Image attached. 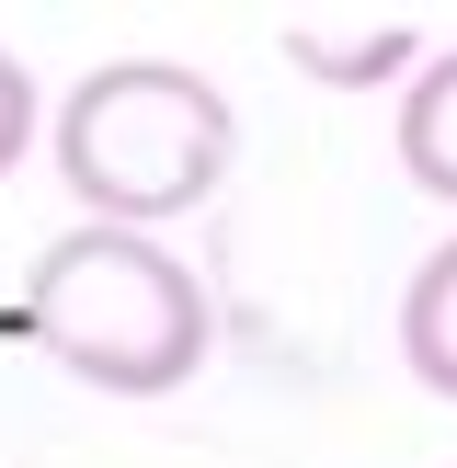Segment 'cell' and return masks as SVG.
<instances>
[{"instance_id": "1", "label": "cell", "mask_w": 457, "mask_h": 468, "mask_svg": "<svg viewBox=\"0 0 457 468\" xmlns=\"http://www.w3.org/2000/svg\"><path fill=\"white\" fill-rule=\"evenodd\" d=\"M23 332H35L46 366H69L103 400H172L218 355V297L149 229H91L80 218L23 274Z\"/></svg>"}, {"instance_id": "2", "label": "cell", "mask_w": 457, "mask_h": 468, "mask_svg": "<svg viewBox=\"0 0 457 468\" xmlns=\"http://www.w3.org/2000/svg\"><path fill=\"white\" fill-rule=\"evenodd\" d=\"M46 160L80 195L91 229H160L183 206H206L240 160V114L206 69L183 58H103L46 126Z\"/></svg>"}, {"instance_id": "3", "label": "cell", "mask_w": 457, "mask_h": 468, "mask_svg": "<svg viewBox=\"0 0 457 468\" xmlns=\"http://www.w3.org/2000/svg\"><path fill=\"white\" fill-rule=\"evenodd\" d=\"M286 69H309V80H332V91H377V80H400V69H423V35H411L400 12H377V23L297 12L286 23Z\"/></svg>"}, {"instance_id": "4", "label": "cell", "mask_w": 457, "mask_h": 468, "mask_svg": "<svg viewBox=\"0 0 457 468\" xmlns=\"http://www.w3.org/2000/svg\"><path fill=\"white\" fill-rule=\"evenodd\" d=\"M400 366L434 388V400H457V240L423 251L400 286Z\"/></svg>"}, {"instance_id": "5", "label": "cell", "mask_w": 457, "mask_h": 468, "mask_svg": "<svg viewBox=\"0 0 457 468\" xmlns=\"http://www.w3.org/2000/svg\"><path fill=\"white\" fill-rule=\"evenodd\" d=\"M400 172L457 206V46L400 80Z\"/></svg>"}, {"instance_id": "6", "label": "cell", "mask_w": 457, "mask_h": 468, "mask_svg": "<svg viewBox=\"0 0 457 468\" xmlns=\"http://www.w3.org/2000/svg\"><path fill=\"white\" fill-rule=\"evenodd\" d=\"M35 126H46V103H35V69L0 46V183H12V160H35Z\"/></svg>"}]
</instances>
